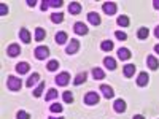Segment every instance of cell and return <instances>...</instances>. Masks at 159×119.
I'll return each mask as SVG.
<instances>
[{
	"instance_id": "1",
	"label": "cell",
	"mask_w": 159,
	"mask_h": 119,
	"mask_svg": "<svg viewBox=\"0 0 159 119\" xmlns=\"http://www.w3.org/2000/svg\"><path fill=\"white\" fill-rule=\"evenodd\" d=\"M7 87H8L10 90H13V92L21 90V87H22V81H21V79H19L18 76L10 75V76L7 78Z\"/></svg>"
},
{
	"instance_id": "2",
	"label": "cell",
	"mask_w": 159,
	"mask_h": 119,
	"mask_svg": "<svg viewBox=\"0 0 159 119\" xmlns=\"http://www.w3.org/2000/svg\"><path fill=\"white\" fill-rule=\"evenodd\" d=\"M34 56L38 59V60H43L49 56V48L48 46H37L35 51H34Z\"/></svg>"
},
{
	"instance_id": "3",
	"label": "cell",
	"mask_w": 159,
	"mask_h": 119,
	"mask_svg": "<svg viewBox=\"0 0 159 119\" xmlns=\"http://www.w3.org/2000/svg\"><path fill=\"white\" fill-rule=\"evenodd\" d=\"M56 84L57 86H67L69 83H70V75L67 73V72H62V73H59L57 76H56Z\"/></svg>"
},
{
	"instance_id": "4",
	"label": "cell",
	"mask_w": 159,
	"mask_h": 119,
	"mask_svg": "<svg viewBox=\"0 0 159 119\" xmlns=\"http://www.w3.org/2000/svg\"><path fill=\"white\" fill-rule=\"evenodd\" d=\"M102 10H103L105 15L111 16V15H115V13H116L118 7H116V3H115V2H105V3L102 5Z\"/></svg>"
},
{
	"instance_id": "5",
	"label": "cell",
	"mask_w": 159,
	"mask_h": 119,
	"mask_svg": "<svg viewBox=\"0 0 159 119\" xmlns=\"http://www.w3.org/2000/svg\"><path fill=\"white\" fill-rule=\"evenodd\" d=\"M7 54H8L10 57H16V56H19V54H21V48H19V45L11 43V45L7 48Z\"/></svg>"
},
{
	"instance_id": "6",
	"label": "cell",
	"mask_w": 159,
	"mask_h": 119,
	"mask_svg": "<svg viewBox=\"0 0 159 119\" xmlns=\"http://www.w3.org/2000/svg\"><path fill=\"white\" fill-rule=\"evenodd\" d=\"M84 103L86 105H96V103H99V94H96V92H88V94L84 95Z\"/></svg>"
},
{
	"instance_id": "7",
	"label": "cell",
	"mask_w": 159,
	"mask_h": 119,
	"mask_svg": "<svg viewBox=\"0 0 159 119\" xmlns=\"http://www.w3.org/2000/svg\"><path fill=\"white\" fill-rule=\"evenodd\" d=\"M80 49V42L78 40H70V43L67 45V48H65V52H67V54H75V52Z\"/></svg>"
},
{
	"instance_id": "8",
	"label": "cell",
	"mask_w": 159,
	"mask_h": 119,
	"mask_svg": "<svg viewBox=\"0 0 159 119\" xmlns=\"http://www.w3.org/2000/svg\"><path fill=\"white\" fill-rule=\"evenodd\" d=\"M73 32L76 35H86L88 33V25L83 22H75L73 24Z\"/></svg>"
},
{
	"instance_id": "9",
	"label": "cell",
	"mask_w": 159,
	"mask_h": 119,
	"mask_svg": "<svg viewBox=\"0 0 159 119\" xmlns=\"http://www.w3.org/2000/svg\"><path fill=\"white\" fill-rule=\"evenodd\" d=\"M100 92L103 94L105 99H113V97H115L113 87H110V86H107V84H102V86H100Z\"/></svg>"
},
{
	"instance_id": "10",
	"label": "cell",
	"mask_w": 159,
	"mask_h": 119,
	"mask_svg": "<svg viewBox=\"0 0 159 119\" xmlns=\"http://www.w3.org/2000/svg\"><path fill=\"white\" fill-rule=\"evenodd\" d=\"M148 81H150V76H148V73H147V72H142V73L137 76V86H140V87L147 86V84H148Z\"/></svg>"
},
{
	"instance_id": "11",
	"label": "cell",
	"mask_w": 159,
	"mask_h": 119,
	"mask_svg": "<svg viewBox=\"0 0 159 119\" xmlns=\"http://www.w3.org/2000/svg\"><path fill=\"white\" fill-rule=\"evenodd\" d=\"M29 68H30V65H29L27 62H19V64H16V67H15V70H16L19 75L29 73Z\"/></svg>"
},
{
	"instance_id": "12",
	"label": "cell",
	"mask_w": 159,
	"mask_h": 119,
	"mask_svg": "<svg viewBox=\"0 0 159 119\" xmlns=\"http://www.w3.org/2000/svg\"><path fill=\"white\" fill-rule=\"evenodd\" d=\"M113 108H115V111H116V113H124V111H126V102H124L123 99L115 100Z\"/></svg>"
},
{
	"instance_id": "13",
	"label": "cell",
	"mask_w": 159,
	"mask_h": 119,
	"mask_svg": "<svg viewBox=\"0 0 159 119\" xmlns=\"http://www.w3.org/2000/svg\"><path fill=\"white\" fill-rule=\"evenodd\" d=\"M88 21L92 24V25H99L100 22H102V19H100V16L97 15L96 11H91V13H88Z\"/></svg>"
},
{
	"instance_id": "14",
	"label": "cell",
	"mask_w": 159,
	"mask_h": 119,
	"mask_svg": "<svg viewBox=\"0 0 159 119\" xmlns=\"http://www.w3.org/2000/svg\"><path fill=\"white\" fill-rule=\"evenodd\" d=\"M123 73H124L126 78H132V76H134V73H135V65L134 64L124 65V67H123Z\"/></svg>"
},
{
	"instance_id": "15",
	"label": "cell",
	"mask_w": 159,
	"mask_h": 119,
	"mask_svg": "<svg viewBox=\"0 0 159 119\" xmlns=\"http://www.w3.org/2000/svg\"><path fill=\"white\" fill-rule=\"evenodd\" d=\"M147 65L151 70H157L159 68V60L156 59V56H148L147 57Z\"/></svg>"
},
{
	"instance_id": "16",
	"label": "cell",
	"mask_w": 159,
	"mask_h": 119,
	"mask_svg": "<svg viewBox=\"0 0 159 119\" xmlns=\"http://www.w3.org/2000/svg\"><path fill=\"white\" fill-rule=\"evenodd\" d=\"M19 40L22 43H30V33H29V30L27 29H21L19 30Z\"/></svg>"
},
{
	"instance_id": "17",
	"label": "cell",
	"mask_w": 159,
	"mask_h": 119,
	"mask_svg": "<svg viewBox=\"0 0 159 119\" xmlns=\"http://www.w3.org/2000/svg\"><path fill=\"white\" fill-rule=\"evenodd\" d=\"M116 54H118V57L121 59V60H127V59L130 57V51H129L127 48H119Z\"/></svg>"
},
{
	"instance_id": "18",
	"label": "cell",
	"mask_w": 159,
	"mask_h": 119,
	"mask_svg": "<svg viewBox=\"0 0 159 119\" xmlns=\"http://www.w3.org/2000/svg\"><path fill=\"white\" fill-rule=\"evenodd\" d=\"M86 78H88V73H86V72H81V73H78V75L75 76V79H73V84H75V86H80V84H83V83L86 81Z\"/></svg>"
},
{
	"instance_id": "19",
	"label": "cell",
	"mask_w": 159,
	"mask_h": 119,
	"mask_svg": "<svg viewBox=\"0 0 159 119\" xmlns=\"http://www.w3.org/2000/svg\"><path fill=\"white\" fill-rule=\"evenodd\" d=\"M38 79H40V75H38V73H32V75L27 78V81H25V86H27V87H32V86H35Z\"/></svg>"
},
{
	"instance_id": "20",
	"label": "cell",
	"mask_w": 159,
	"mask_h": 119,
	"mask_svg": "<svg viewBox=\"0 0 159 119\" xmlns=\"http://www.w3.org/2000/svg\"><path fill=\"white\" fill-rule=\"evenodd\" d=\"M67 33L65 32H57L56 33V37H54V40H56V43L57 45H64V43H67Z\"/></svg>"
},
{
	"instance_id": "21",
	"label": "cell",
	"mask_w": 159,
	"mask_h": 119,
	"mask_svg": "<svg viewBox=\"0 0 159 119\" xmlns=\"http://www.w3.org/2000/svg\"><path fill=\"white\" fill-rule=\"evenodd\" d=\"M103 65H105V67H107L108 70H115V68H116V60H115L113 57L108 56V57L103 59Z\"/></svg>"
},
{
	"instance_id": "22",
	"label": "cell",
	"mask_w": 159,
	"mask_h": 119,
	"mask_svg": "<svg viewBox=\"0 0 159 119\" xmlns=\"http://www.w3.org/2000/svg\"><path fill=\"white\" fill-rule=\"evenodd\" d=\"M80 11H81V5H80L78 2H72L69 5V13L70 15H78Z\"/></svg>"
},
{
	"instance_id": "23",
	"label": "cell",
	"mask_w": 159,
	"mask_h": 119,
	"mask_svg": "<svg viewBox=\"0 0 159 119\" xmlns=\"http://www.w3.org/2000/svg\"><path fill=\"white\" fill-rule=\"evenodd\" d=\"M100 49L105 51V52H110L113 49V42L111 40H103V42L100 43Z\"/></svg>"
},
{
	"instance_id": "24",
	"label": "cell",
	"mask_w": 159,
	"mask_h": 119,
	"mask_svg": "<svg viewBox=\"0 0 159 119\" xmlns=\"http://www.w3.org/2000/svg\"><path fill=\"white\" fill-rule=\"evenodd\" d=\"M148 35H150L148 27H140V29L137 30V38H139V40H147Z\"/></svg>"
},
{
	"instance_id": "25",
	"label": "cell",
	"mask_w": 159,
	"mask_h": 119,
	"mask_svg": "<svg viewBox=\"0 0 159 119\" xmlns=\"http://www.w3.org/2000/svg\"><path fill=\"white\" fill-rule=\"evenodd\" d=\"M45 37H46L45 29H42V27H37V29H35V42H42Z\"/></svg>"
},
{
	"instance_id": "26",
	"label": "cell",
	"mask_w": 159,
	"mask_h": 119,
	"mask_svg": "<svg viewBox=\"0 0 159 119\" xmlns=\"http://www.w3.org/2000/svg\"><path fill=\"white\" fill-rule=\"evenodd\" d=\"M92 76H94V79H103L105 78V72L102 68L96 67V68H92Z\"/></svg>"
},
{
	"instance_id": "27",
	"label": "cell",
	"mask_w": 159,
	"mask_h": 119,
	"mask_svg": "<svg viewBox=\"0 0 159 119\" xmlns=\"http://www.w3.org/2000/svg\"><path fill=\"white\" fill-rule=\"evenodd\" d=\"M51 21L54 24H61L64 21V15H62V13H52V15H51Z\"/></svg>"
},
{
	"instance_id": "28",
	"label": "cell",
	"mask_w": 159,
	"mask_h": 119,
	"mask_svg": "<svg viewBox=\"0 0 159 119\" xmlns=\"http://www.w3.org/2000/svg\"><path fill=\"white\" fill-rule=\"evenodd\" d=\"M116 22H118L119 27H127V25H129V18L123 15V16H119V18L116 19Z\"/></svg>"
},
{
	"instance_id": "29",
	"label": "cell",
	"mask_w": 159,
	"mask_h": 119,
	"mask_svg": "<svg viewBox=\"0 0 159 119\" xmlns=\"http://www.w3.org/2000/svg\"><path fill=\"white\" fill-rule=\"evenodd\" d=\"M46 68H48L49 72H56V70L59 68V62H57V60H54V59L49 60V62L46 64Z\"/></svg>"
},
{
	"instance_id": "30",
	"label": "cell",
	"mask_w": 159,
	"mask_h": 119,
	"mask_svg": "<svg viewBox=\"0 0 159 119\" xmlns=\"http://www.w3.org/2000/svg\"><path fill=\"white\" fill-rule=\"evenodd\" d=\"M56 97H57V90H56V89H48V94L45 95V100L49 102V100L56 99Z\"/></svg>"
},
{
	"instance_id": "31",
	"label": "cell",
	"mask_w": 159,
	"mask_h": 119,
	"mask_svg": "<svg viewBox=\"0 0 159 119\" xmlns=\"http://www.w3.org/2000/svg\"><path fill=\"white\" fill-rule=\"evenodd\" d=\"M62 99H64V102H65V103H72V102H73V95H72V92H69V90L62 92Z\"/></svg>"
},
{
	"instance_id": "32",
	"label": "cell",
	"mask_w": 159,
	"mask_h": 119,
	"mask_svg": "<svg viewBox=\"0 0 159 119\" xmlns=\"http://www.w3.org/2000/svg\"><path fill=\"white\" fill-rule=\"evenodd\" d=\"M51 113H62V105L61 103H51V107H49Z\"/></svg>"
},
{
	"instance_id": "33",
	"label": "cell",
	"mask_w": 159,
	"mask_h": 119,
	"mask_svg": "<svg viewBox=\"0 0 159 119\" xmlns=\"http://www.w3.org/2000/svg\"><path fill=\"white\" fill-rule=\"evenodd\" d=\"M43 90H45V83H40V86L34 90V97H37V99H38L40 95L43 94Z\"/></svg>"
},
{
	"instance_id": "34",
	"label": "cell",
	"mask_w": 159,
	"mask_h": 119,
	"mask_svg": "<svg viewBox=\"0 0 159 119\" xmlns=\"http://www.w3.org/2000/svg\"><path fill=\"white\" fill-rule=\"evenodd\" d=\"M16 117H18V119H30V114H29L27 111H24V110H19V111L16 113Z\"/></svg>"
},
{
	"instance_id": "35",
	"label": "cell",
	"mask_w": 159,
	"mask_h": 119,
	"mask_svg": "<svg viewBox=\"0 0 159 119\" xmlns=\"http://www.w3.org/2000/svg\"><path fill=\"white\" fill-rule=\"evenodd\" d=\"M48 3H49V7H54V8H61L64 5L62 0H48Z\"/></svg>"
},
{
	"instance_id": "36",
	"label": "cell",
	"mask_w": 159,
	"mask_h": 119,
	"mask_svg": "<svg viewBox=\"0 0 159 119\" xmlns=\"http://www.w3.org/2000/svg\"><path fill=\"white\" fill-rule=\"evenodd\" d=\"M115 37L119 40V42H126V38H127V35H126L124 32H121V30H118V32L115 33Z\"/></svg>"
},
{
	"instance_id": "37",
	"label": "cell",
	"mask_w": 159,
	"mask_h": 119,
	"mask_svg": "<svg viewBox=\"0 0 159 119\" xmlns=\"http://www.w3.org/2000/svg\"><path fill=\"white\" fill-rule=\"evenodd\" d=\"M8 13V7L5 3H0V16H5Z\"/></svg>"
},
{
	"instance_id": "38",
	"label": "cell",
	"mask_w": 159,
	"mask_h": 119,
	"mask_svg": "<svg viewBox=\"0 0 159 119\" xmlns=\"http://www.w3.org/2000/svg\"><path fill=\"white\" fill-rule=\"evenodd\" d=\"M48 7H49L48 0H43V2H42V11H46V10H48Z\"/></svg>"
},
{
	"instance_id": "39",
	"label": "cell",
	"mask_w": 159,
	"mask_h": 119,
	"mask_svg": "<svg viewBox=\"0 0 159 119\" xmlns=\"http://www.w3.org/2000/svg\"><path fill=\"white\" fill-rule=\"evenodd\" d=\"M153 7H154L156 10H159V0H154V2H153Z\"/></svg>"
},
{
	"instance_id": "40",
	"label": "cell",
	"mask_w": 159,
	"mask_h": 119,
	"mask_svg": "<svg viewBox=\"0 0 159 119\" xmlns=\"http://www.w3.org/2000/svg\"><path fill=\"white\" fill-rule=\"evenodd\" d=\"M35 3H37V2H35V0H27V5H29V7H34Z\"/></svg>"
},
{
	"instance_id": "41",
	"label": "cell",
	"mask_w": 159,
	"mask_h": 119,
	"mask_svg": "<svg viewBox=\"0 0 159 119\" xmlns=\"http://www.w3.org/2000/svg\"><path fill=\"white\" fill-rule=\"evenodd\" d=\"M154 35H156V38H159V25L154 29Z\"/></svg>"
},
{
	"instance_id": "42",
	"label": "cell",
	"mask_w": 159,
	"mask_h": 119,
	"mask_svg": "<svg viewBox=\"0 0 159 119\" xmlns=\"http://www.w3.org/2000/svg\"><path fill=\"white\" fill-rule=\"evenodd\" d=\"M132 119H145V117H143L142 114H135V116H134V117H132Z\"/></svg>"
},
{
	"instance_id": "43",
	"label": "cell",
	"mask_w": 159,
	"mask_h": 119,
	"mask_svg": "<svg viewBox=\"0 0 159 119\" xmlns=\"http://www.w3.org/2000/svg\"><path fill=\"white\" fill-rule=\"evenodd\" d=\"M154 51H156L157 54H159V45H156V46H154Z\"/></svg>"
},
{
	"instance_id": "44",
	"label": "cell",
	"mask_w": 159,
	"mask_h": 119,
	"mask_svg": "<svg viewBox=\"0 0 159 119\" xmlns=\"http://www.w3.org/2000/svg\"><path fill=\"white\" fill-rule=\"evenodd\" d=\"M48 119H64V117H54V116H49Z\"/></svg>"
}]
</instances>
